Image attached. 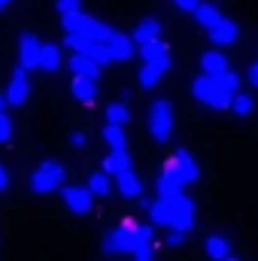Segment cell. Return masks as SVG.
Here are the masks:
<instances>
[{
  "label": "cell",
  "instance_id": "cell-41",
  "mask_svg": "<svg viewBox=\"0 0 258 261\" xmlns=\"http://www.w3.org/2000/svg\"><path fill=\"white\" fill-rule=\"evenodd\" d=\"M6 3H9V0H0V6H6Z\"/></svg>",
  "mask_w": 258,
  "mask_h": 261
},
{
  "label": "cell",
  "instance_id": "cell-28",
  "mask_svg": "<svg viewBox=\"0 0 258 261\" xmlns=\"http://www.w3.org/2000/svg\"><path fill=\"white\" fill-rule=\"evenodd\" d=\"M164 55H170L164 40H155V43L140 46V58H143V61H158V58H164Z\"/></svg>",
  "mask_w": 258,
  "mask_h": 261
},
{
  "label": "cell",
  "instance_id": "cell-3",
  "mask_svg": "<svg viewBox=\"0 0 258 261\" xmlns=\"http://www.w3.org/2000/svg\"><path fill=\"white\" fill-rule=\"evenodd\" d=\"M61 24H64L67 34H73V37H88V40H100V43H110V37L116 34V28H110V24L91 18V15H85V12L64 15Z\"/></svg>",
  "mask_w": 258,
  "mask_h": 261
},
{
  "label": "cell",
  "instance_id": "cell-4",
  "mask_svg": "<svg viewBox=\"0 0 258 261\" xmlns=\"http://www.w3.org/2000/svg\"><path fill=\"white\" fill-rule=\"evenodd\" d=\"M149 134H152L155 143H167L173 137V107H170V100H164V97L152 100V107H149Z\"/></svg>",
  "mask_w": 258,
  "mask_h": 261
},
{
  "label": "cell",
  "instance_id": "cell-2",
  "mask_svg": "<svg viewBox=\"0 0 258 261\" xmlns=\"http://www.w3.org/2000/svg\"><path fill=\"white\" fill-rule=\"evenodd\" d=\"M192 94L200 100V103H207L210 110H219V113H222V110H231V103H234V94L225 91V88L216 82V76H207V73L194 76Z\"/></svg>",
  "mask_w": 258,
  "mask_h": 261
},
{
  "label": "cell",
  "instance_id": "cell-17",
  "mask_svg": "<svg viewBox=\"0 0 258 261\" xmlns=\"http://www.w3.org/2000/svg\"><path fill=\"white\" fill-rule=\"evenodd\" d=\"M128 170H131L128 149H110V155H107V161H104V173H110V176H122V173H128Z\"/></svg>",
  "mask_w": 258,
  "mask_h": 261
},
{
  "label": "cell",
  "instance_id": "cell-39",
  "mask_svg": "<svg viewBox=\"0 0 258 261\" xmlns=\"http://www.w3.org/2000/svg\"><path fill=\"white\" fill-rule=\"evenodd\" d=\"M3 107H6V94H0V113H3Z\"/></svg>",
  "mask_w": 258,
  "mask_h": 261
},
{
  "label": "cell",
  "instance_id": "cell-7",
  "mask_svg": "<svg viewBox=\"0 0 258 261\" xmlns=\"http://www.w3.org/2000/svg\"><path fill=\"white\" fill-rule=\"evenodd\" d=\"M189 182L183 179V173L176 170V164L167 158L164 161V167H161V173H158V179H155V192L158 197H173V195H183V189H186Z\"/></svg>",
  "mask_w": 258,
  "mask_h": 261
},
{
  "label": "cell",
  "instance_id": "cell-19",
  "mask_svg": "<svg viewBox=\"0 0 258 261\" xmlns=\"http://www.w3.org/2000/svg\"><path fill=\"white\" fill-rule=\"evenodd\" d=\"M203 252H207L213 261L231 258V240H228V237H222V234H210V237H207V243H203Z\"/></svg>",
  "mask_w": 258,
  "mask_h": 261
},
{
  "label": "cell",
  "instance_id": "cell-16",
  "mask_svg": "<svg viewBox=\"0 0 258 261\" xmlns=\"http://www.w3.org/2000/svg\"><path fill=\"white\" fill-rule=\"evenodd\" d=\"M225 70H231V64H228V58L222 55V49H210V52L200 55V73L219 76V73H225Z\"/></svg>",
  "mask_w": 258,
  "mask_h": 261
},
{
  "label": "cell",
  "instance_id": "cell-13",
  "mask_svg": "<svg viewBox=\"0 0 258 261\" xmlns=\"http://www.w3.org/2000/svg\"><path fill=\"white\" fill-rule=\"evenodd\" d=\"M170 161L176 164V170L183 173V179H186V182H197L200 170H197V161L192 158V152H189V149H176V152L170 155Z\"/></svg>",
  "mask_w": 258,
  "mask_h": 261
},
{
  "label": "cell",
  "instance_id": "cell-25",
  "mask_svg": "<svg viewBox=\"0 0 258 261\" xmlns=\"http://www.w3.org/2000/svg\"><path fill=\"white\" fill-rule=\"evenodd\" d=\"M88 189H91V195L94 197H107L110 192H113V176L110 173H91L88 176Z\"/></svg>",
  "mask_w": 258,
  "mask_h": 261
},
{
  "label": "cell",
  "instance_id": "cell-42",
  "mask_svg": "<svg viewBox=\"0 0 258 261\" xmlns=\"http://www.w3.org/2000/svg\"><path fill=\"white\" fill-rule=\"evenodd\" d=\"M0 9H3V6H0Z\"/></svg>",
  "mask_w": 258,
  "mask_h": 261
},
{
  "label": "cell",
  "instance_id": "cell-37",
  "mask_svg": "<svg viewBox=\"0 0 258 261\" xmlns=\"http://www.w3.org/2000/svg\"><path fill=\"white\" fill-rule=\"evenodd\" d=\"M134 261H155V255H152V246H149V249H140V252H134Z\"/></svg>",
  "mask_w": 258,
  "mask_h": 261
},
{
  "label": "cell",
  "instance_id": "cell-24",
  "mask_svg": "<svg viewBox=\"0 0 258 261\" xmlns=\"http://www.w3.org/2000/svg\"><path fill=\"white\" fill-rule=\"evenodd\" d=\"M61 67V49L55 43H43L40 46V70H58Z\"/></svg>",
  "mask_w": 258,
  "mask_h": 261
},
{
  "label": "cell",
  "instance_id": "cell-14",
  "mask_svg": "<svg viewBox=\"0 0 258 261\" xmlns=\"http://www.w3.org/2000/svg\"><path fill=\"white\" fill-rule=\"evenodd\" d=\"M131 40L137 43V49H140V46H146V43H155V40H161V24H158L155 18H143V21L134 28Z\"/></svg>",
  "mask_w": 258,
  "mask_h": 261
},
{
  "label": "cell",
  "instance_id": "cell-34",
  "mask_svg": "<svg viewBox=\"0 0 258 261\" xmlns=\"http://www.w3.org/2000/svg\"><path fill=\"white\" fill-rule=\"evenodd\" d=\"M200 3H203V0H173V6H179L183 12H194Z\"/></svg>",
  "mask_w": 258,
  "mask_h": 261
},
{
  "label": "cell",
  "instance_id": "cell-8",
  "mask_svg": "<svg viewBox=\"0 0 258 261\" xmlns=\"http://www.w3.org/2000/svg\"><path fill=\"white\" fill-rule=\"evenodd\" d=\"M31 94V79H28V70L24 67H15L12 76H9V88H6V103L9 107H21Z\"/></svg>",
  "mask_w": 258,
  "mask_h": 261
},
{
  "label": "cell",
  "instance_id": "cell-6",
  "mask_svg": "<svg viewBox=\"0 0 258 261\" xmlns=\"http://www.w3.org/2000/svg\"><path fill=\"white\" fill-rule=\"evenodd\" d=\"M167 203H170V228L189 234L192 225H194V200L183 192V195L167 197Z\"/></svg>",
  "mask_w": 258,
  "mask_h": 261
},
{
  "label": "cell",
  "instance_id": "cell-22",
  "mask_svg": "<svg viewBox=\"0 0 258 261\" xmlns=\"http://www.w3.org/2000/svg\"><path fill=\"white\" fill-rule=\"evenodd\" d=\"M146 213H149V222H152V225L170 228V203H167V197H158V200H152Z\"/></svg>",
  "mask_w": 258,
  "mask_h": 261
},
{
  "label": "cell",
  "instance_id": "cell-40",
  "mask_svg": "<svg viewBox=\"0 0 258 261\" xmlns=\"http://www.w3.org/2000/svg\"><path fill=\"white\" fill-rule=\"evenodd\" d=\"M225 261H240V258H234V255H231V258H225Z\"/></svg>",
  "mask_w": 258,
  "mask_h": 261
},
{
  "label": "cell",
  "instance_id": "cell-31",
  "mask_svg": "<svg viewBox=\"0 0 258 261\" xmlns=\"http://www.w3.org/2000/svg\"><path fill=\"white\" fill-rule=\"evenodd\" d=\"M55 9L61 12V18L64 15H76V12H82V0H55Z\"/></svg>",
  "mask_w": 258,
  "mask_h": 261
},
{
  "label": "cell",
  "instance_id": "cell-18",
  "mask_svg": "<svg viewBox=\"0 0 258 261\" xmlns=\"http://www.w3.org/2000/svg\"><path fill=\"white\" fill-rule=\"evenodd\" d=\"M134 40L131 37H125L122 31H116L113 37H110V43H107V49L113 52V61H128L131 55H134Z\"/></svg>",
  "mask_w": 258,
  "mask_h": 261
},
{
  "label": "cell",
  "instance_id": "cell-11",
  "mask_svg": "<svg viewBox=\"0 0 258 261\" xmlns=\"http://www.w3.org/2000/svg\"><path fill=\"white\" fill-rule=\"evenodd\" d=\"M210 34V43L216 46V49H228V46H234L237 43V37H240V28H237V21H231V18H222L213 31H207Z\"/></svg>",
  "mask_w": 258,
  "mask_h": 261
},
{
  "label": "cell",
  "instance_id": "cell-26",
  "mask_svg": "<svg viewBox=\"0 0 258 261\" xmlns=\"http://www.w3.org/2000/svg\"><path fill=\"white\" fill-rule=\"evenodd\" d=\"M104 140H107L110 149H128V137H125L122 125H107L104 128Z\"/></svg>",
  "mask_w": 258,
  "mask_h": 261
},
{
  "label": "cell",
  "instance_id": "cell-10",
  "mask_svg": "<svg viewBox=\"0 0 258 261\" xmlns=\"http://www.w3.org/2000/svg\"><path fill=\"white\" fill-rule=\"evenodd\" d=\"M167 70H170V55H164V58H158V61H143L140 76H137V79H140V88H155Z\"/></svg>",
  "mask_w": 258,
  "mask_h": 261
},
{
  "label": "cell",
  "instance_id": "cell-29",
  "mask_svg": "<svg viewBox=\"0 0 258 261\" xmlns=\"http://www.w3.org/2000/svg\"><path fill=\"white\" fill-rule=\"evenodd\" d=\"M255 110V100H252V94H246V91H237L234 94V103H231V113L234 116H249Z\"/></svg>",
  "mask_w": 258,
  "mask_h": 261
},
{
  "label": "cell",
  "instance_id": "cell-32",
  "mask_svg": "<svg viewBox=\"0 0 258 261\" xmlns=\"http://www.w3.org/2000/svg\"><path fill=\"white\" fill-rule=\"evenodd\" d=\"M9 137H12V119L0 113V143H9Z\"/></svg>",
  "mask_w": 258,
  "mask_h": 261
},
{
  "label": "cell",
  "instance_id": "cell-38",
  "mask_svg": "<svg viewBox=\"0 0 258 261\" xmlns=\"http://www.w3.org/2000/svg\"><path fill=\"white\" fill-rule=\"evenodd\" d=\"M6 186H9V173H6V167L0 164V192H3Z\"/></svg>",
  "mask_w": 258,
  "mask_h": 261
},
{
  "label": "cell",
  "instance_id": "cell-1",
  "mask_svg": "<svg viewBox=\"0 0 258 261\" xmlns=\"http://www.w3.org/2000/svg\"><path fill=\"white\" fill-rule=\"evenodd\" d=\"M155 243V225H140L134 219L119 222L113 231H107L104 237V252L107 255H134L140 249H149Z\"/></svg>",
  "mask_w": 258,
  "mask_h": 261
},
{
  "label": "cell",
  "instance_id": "cell-5",
  "mask_svg": "<svg viewBox=\"0 0 258 261\" xmlns=\"http://www.w3.org/2000/svg\"><path fill=\"white\" fill-rule=\"evenodd\" d=\"M61 182H64V164H58V161H43L31 176V189L37 195H49V192L61 189Z\"/></svg>",
  "mask_w": 258,
  "mask_h": 261
},
{
  "label": "cell",
  "instance_id": "cell-12",
  "mask_svg": "<svg viewBox=\"0 0 258 261\" xmlns=\"http://www.w3.org/2000/svg\"><path fill=\"white\" fill-rule=\"evenodd\" d=\"M40 46L43 43L34 34H21V40H18V67H24V70L40 67Z\"/></svg>",
  "mask_w": 258,
  "mask_h": 261
},
{
  "label": "cell",
  "instance_id": "cell-21",
  "mask_svg": "<svg viewBox=\"0 0 258 261\" xmlns=\"http://www.w3.org/2000/svg\"><path fill=\"white\" fill-rule=\"evenodd\" d=\"M70 70H73V76H85V79H97L100 76V64L85 58V55H73L70 58Z\"/></svg>",
  "mask_w": 258,
  "mask_h": 261
},
{
  "label": "cell",
  "instance_id": "cell-15",
  "mask_svg": "<svg viewBox=\"0 0 258 261\" xmlns=\"http://www.w3.org/2000/svg\"><path fill=\"white\" fill-rule=\"evenodd\" d=\"M70 91H73V97H76L79 103H85V107H91V103H94V97H97V79H85V76H73V85H70Z\"/></svg>",
  "mask_w": 258,
  "mask_h": 261
},
{
  "label": "cell",
  "instance_id": "cell-27",
  "mask_svg": "<svg viewBox=\"0 0 258 261\" xmlns=\"http://www.w3.org/2000/svg\"><path fill=\"white\" fill-rule=\"evenodd\" d=\"M128 119H131V110H128V103H110L107 107V125H128Z\"/></svg>",
  "mask_w": 258,
  "mask_h": 261
},
{
  "label": "cell",
  "instance_id": "cell-23",
  "mask_svg": "<svg viewBox=\"0 0 258 261\" xmlns=\"http://www.w3.org/2000/svg\"><path fill=\"white\" fill-rule=\"evenodd\" d=\"M116 189H119L125 197H140L143 195V179H140L134 170H128V173L116 176Z\"/></svg>",
  "mask_w": 258,
  "mask_h": 261
},
{
  "label": "cell",
  "instance_id": "cell-35",
  "mask_svg": "<svg viewBox=\"0 0 258 261\" xmlns=\"http://www.w3.org/2000/svg\"><path fill=\"white\" fill-rule=\"evenodd\" d=\"M70 146H73V149H82V146H85V134H82V130H73V134H70Z\"/></svg>",
  "mask_w": 258,
  "mask_h": 261
},
{
  "label": "cell",
  "instance_id": "cell-9",
  "mask_svg": "<svg viewBox=\"0 0 258 261\" xmlns=\"http://www.w3.org/2000/svg\"><path fill=\"white\" fill-rule=\"evenodd\" d=\"M61 192H64V203H67L70 213H76V216L91 213V200H94V195H91L88 186H67V189H61Z\"/></svg>",
  "mask_w": 258,
  "mask_h": 261
},
{
  "label": "cell",
  "instance_id": "cell-36",
  "mask_svg": "<svg viewBox=\"0 0 258 261\" xmlns=\"http://www.w3.org/2000/svg\"><path fill=\"white\" fill-rule=\"evenodd\" d=\"M246 82H249L252 88H258V61L249 67V70H246Z\"/></svg>",
  "mask_w": 258,
  "mask_h": 261
},
{
  "label": "cell",
  "instance_id": "cell-33",
  "mask_svg": "<svg viewBox=\"0 0 258 261\" xmlns=\"http://www.w3.org/2000/svg\"><path fill=\"white\" fill-rule=\"evenodd\" d=\"M186 243V231H173L170 228V234H167V246H183Z\"/></svg>",
  "mask_w": 258,
  "mask_h": 261
},
{
  "label": "cell",
  "instance_id": "cell-30",
  "mask_svg": "<svg viewBox=\"0 0 258 261\" xmlns=\"http://www.w3.org/2000/svg\"><path fill=\"white\" fill-rule=\"evenodd\" d=\"M216 82H219L225 91H231V94H237V91H240V76H237L234 70H225V73H219V76H216Z\"/></svg>",
  "mask_w": 258,
  "mask_h": 261
},
{
  "label": "cell",
  "instance_id": "cell-20",
  "mask_svg": "<svg viewBox=\"0 0 258 261\" xmlns=\"http://www.w3.org/2000/svg\"><path fill=\"white\" fill-rule=\"evenodd\" d=\"M192 15H194V21H197L200 28H207V31H213V28L225 18V15L219 12V6H213V3H200Z\"/></svg>",
  "mask_w": 258,
  "mask_h": 261
}]
</instances>
